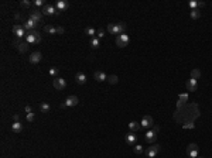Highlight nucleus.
Instances as JSON below:
<instances>
[{
  "instance_id": "nucleus-41",
  "label": "nucleus",
  "mask_w": 212,
  "mask_h": 158,
  "mask_svg": "<svg viewBox=\"0 0 212 158\" xmlns=\"http://www.w3.org/2000/svg\"><path fill=\"white\" fill-rule=\"evenodd\" d=\"M13 120H14V122H20V116H19V114H14V116H13Z\"/></svg>"
},
{
  "instance_id": "nucleus-1",
  "label": "nucleus",
  "mask_w": 212,
  "mask_h": 158,
  "mask_svg": "<svg viewBox=\"0 0 212 158\" xmlns=\"http://www.w3.org/2000/svg\"><path fill=\"white\" fill-rule=\"evenodd\" d=\"M108 31L110 32V34H118V35H120V34H125V31H126V24L125 23H109L108 24Z\"/></svg>"
},
{
  "instance_id": "nucleus-21",
  "label": "nucleus",
  "mask_w": 212,
  "mask_h": 158,
  "mask_svg": "<svg viewBox=\"0 0 212 158\" xmlns=\"http://www.w3.org/2000/svg\"><path fill=\"white\" fill-rule=\"evenodd\" d=\"M75 81H77L78 85H84V83H86V75L82 72H78L75 75Z\"/></svg>"
},
{
  "instance_id": "nucleus-27",
  "label": "nucleus",
  "mask_w": 212,
  "mask_h": 158,
  "mask_svg": "<svg viewBox=\"0 0 212 158\" xmlns=\"http://www.w3.org/2000/svg\"><path fill=\"white\" fill-rule=\"evenodd\" d=\"M133 151H135V154L140 155V154H143L144 148H143V146H140V144H135V146H133Z\"/></svg>"
},
{
  "instance_id": "nucleus-19",
  "label": "nucleus",
  "mask_w": 212,
  "mask_h": 158,
  "mask_svg": "<svg viewBox=\"0 0 212 158\" xmlns=\"http://www.w3.org/2000/svg\"><path fill=\"white\" fill-rule=\"evenodd\" d=\"M187 102H188V95L187 93L180 95V96H178V102H177V107H178V109H181L183 106L187 105Z\"/></svg>"
},
{
  "instance_id": "nucleus-34",
  "label": "nucleus",
  "mask_w": 212,
  "mask_h": 158,
  "mask_svg": "<svg viewBox=\"0 0 212 158\" xmlns=\"http://www.w3.org/2000/svg\"><path fill=\"white\" fill-rule=\"evenodd\" d=\"M103 37H105V30L103 29L96 30V38H103Z\"/></svg>"
},
{
  "instance_id": "nucleus-10",
  "label": "nucleus",
  "mask_w": 212,
  "mask_h": 158,
  "mask_svg": "<svg viewBox=\"0 0 212 158\" xmlns=\"http://www.w3.org/2000/svg\"><path fill=\"white\" fill-rule=\"evenodd\" d=\"M140 124H142L143 129H149V127L154 126V120H153V117H151V116H143Z\"/></svg>"
},
{
  "instance_id": "nucleus-6",
  "label": "nucleus",
  "mask_w": 212,
  "mask_h": 158,
  "mask_svg": "<svg viewBox=\"0 0 212 158\" xmlns=\"http://www.w3.org/2000/svg\"><path fill=\"white\" fill-rule=\"evenodd\" d=\"M13 44L16 45V48L20 51L21 54L27 52V49H29V42L27 41H23V40H14L13 41Z\"/></svg>"
},
{
  "instance_id": "nucleus-7",
  "label": "nucleus",
  "mask_w": 212,
  "mask_h": 158,
  "mask_svg": "<svg viewBox=\"0 0 212 158\" xmlns=\"http://www.w3.org/2000/svg\"><path fill=\"white\" fill-rule=\"evenodd\" d=\"M78 97L75 95H71L65 99V103H61V107H74V106L78 105Z\"/></svg>"
},
{
  "instance_id": "nucleus-11",
  "label": "nucleus",
  "mask_w": 212,
  "mask_h": 158,
  "mask_svg": "<svg viewBox=\"0 0 212 158\" xmlns=\"http://www.w3.org/2000/svg\"><path fill=\"white\" fill-rule=\"evenodd\" d=\"M13 32H14V34H16V35L19 37L20 40L23 38V37L27 35V32H26L24 27H23V25H19V24H16L14 27H13Z\"/></svg>"
},
{
  "instance_id": "nucleus-14",
  "label": "nucleus",
  "mask_w": 212,
  "mask_h": 158,
  "mask_svg": "<svg viewBox=\"0 0 212 158\" xmlns=\"http://www.w3.org/2000/svg\"><path fill=\"white\" fill-rule=\"evenodd\" d=\"M23 27H24V30H27V31H33V30H36L37 27H38V23H36L34 20H27L23 23Z\"/></svg>"
},
{
  "instance_id": "nucleus-3",
  "label": "nucleus",
  "mask_w": 212,
  "mask_h": 158,
  "mask_svg": "<svg viewBox=\"0 0 212 158\" xmlns=\"http://www.w3.org/2000/svg\"><path fill=\"white\" fill-rule=\"evenodd\" d=\"M160 130L159 126H153V129L149 130L146 134H144V140H146L147 143H150V144H153V143L156 141V138H157V131Z\"/></svg>"
},
{
  "instance_id": "nucleus-36",
  "label": "nucleus",
  "mask_w": 212,
  "mask_h": 158,
  "mask_svg": "<svg viewBox=\"0 0 212 158\" xmlns=\"http://www.w3.org/2000/svg\"><path fill=\"white\" fill-rule=\"evenodd\" d=\"M34 6H37V7H41V6H43V7H44L45 4L43 0H34Z\"/></svg>"
},
{
  "instance_id": "nucleus-8",
  "label": "nucleus",
  "mask_w": 212,
  "mask_h": 158,
  "mask_svg": "<svg viewBox=\"0 0 212 158\" xmlns=\"http://www.w3.org/2000/svg\"><path fill=\"white\" fill-rule=\"evenodd\" d=\"M187 154H188V157H190V158H198V146H197L195 143L188 144Z\"/></svg>"
},
{
  "instance_id": "nucleus-44",
  "label": "nucleus",
  "mask_w": 212,
  "mask_h": 158,
  "mask_svg": "<svg viewBox=\"0 0 212 158\" xmlns=\"http://www.w3.org/2000/svg\"><path fill=\"white\" fill-rule=\"evenodd\" d=\"M198 158H204V157H198Z\"/></svg>"
},
{
  "instance_id": "nucleus-25",
  "label": "nucleus",
  "mask_w": 212,
  "mask_h": 158,
  "mask_svg": "<svg viewBox=\"0 0 212 158\" xmlns=\"http://www.w3.org/2000/svg\"><path fill=\"white\" fill-rule=\"evenodd\" d=\"M190 17H191L192 20H197V18H200V17H201V12L198 10V8L191 10V12H190Z\"/></svg>"
},
{
  "instance_id": "nucleus-32",
  "label": "nucleus",
  "mask_w": 212,
  "mask_h": 158,
  "mask_svg": "<svg viewBox=\"0 0 212 158\" xmlns=\"http://www.w3.org/2000/svg\"><path fill=\"white\" fill-rule=\"evenodd\" d=\"M99 38H96V37H95V38H92V40H91V47H92V48H98L99 47Z\"/></svg>"
},
{
  "instance_id": "nucleus-9",
  "label": "nucleus",
  "mask_w": 212,
  "mask_h": 158,
  "mask_svg": "<svg viewBox=\"0 0 212 158\" xmlns=\"http://www.w3.org/2000/svg\"><path fill=\"white\" fill-rule=\"evenodd\" d=\"M53 85L57 90H62V89H65L67 82H65V79H62V78H54Z\"/></svg>"
},
{
  "instance_id": "nucleus-29",
  "label": "nucleus",
  "mask_w": 212,
  "mask_h": 158,
  "mask_svg": "<svg viewBox=\"0 0 212 158\" xmlns=\"http://www.w3.org/2000/svg\"><path fill=\"white\" fill-rule=\"evenodd\" d=\"M108 82H109L110 85H116L119 82V78L116 76V75H109V76H108Z\"/></svg>"
},
{
  "instance_id": "nucleus-28",
  "label": "nucleus",
  "mask_w": 212,
  "mask_h": 158,
  "mask_svg": "<svg viewBox=\"0 0 212 158\" xmlns=\"http://www.w3.org/2000/svg\"><path fill=\"white\" fill-rule=\"evenodd\" d=\"M50 109H51V106H50L48 103H45V102H44V103H41V105H40V110H41V112H43V113H48V112H50Z\"/></svg>"
},
{
  "instance_id": "nucleus-20",
  "label": "nucleus",
  "mask_w": 212,
  "mask_h": 158,
  "mask_svg": "<svg viewBox=\"0 0 212 158\" xmlns=\"http://www.w3.org/2000/svg\"><path fill=\"white\" fill-rule=\"evenodd\" d=\"M94 78H95V79H96L98 82L108 81V75H106L105 72H102V71H96V72L94 73Z\"/></svg>"
},
{
  "instance_id": "nucleus-15",
  "label": "nucleus",
  "mask_w": 212,
  "mask_h": 158,
  "mask_svg": "<svg viewBox=\"0 0 212 158\" xmlns=\"http://www.w3.org/2000/svg\"><path fill=\"white\" fill-rule=\"evenodd\" d=\"M125 141H126V144H129V146H133V144H136V141H137V136H136L133 131H130V133H127L126 136H125Z\"/></svg>"
},
{
  "instance_id": "nucleus-37",
  "label": "nucleus",
  "mask_w": 212,
  "mask_h": 158,
  "mask_svg": "<svg viewBox=\"0 0 212 158\" xmlns=\"http://www.w3.org/2000/svg\"><path fill=\"white\" fill-rule=\"evenodd\" d=\"M194 127H195L194 123H185V124H183V129H194Z\"/></svg>"
},
{
  "instance_id": "nucleus-30",
  "label": "nucleus",
  "mask_w": 212,
  "mask_h": 158,
  "mask_svg": "<svg viewBox=\"0 0 212 158\" xmlns=\"http://www.w3.org/2000/svg\"><path fill=\"white\" fill-rule=\"evenodd\" d=\"M191 78H192V79H200V78H201V71H200V69H192V71H191Z\"/></svg>"
},
{
  "instance_id": "nucleus-31",
  "label": "nucleus",
  "mask_w": 212,
  "mask_h": 158,
  "mask_svg": "<svg viewBox=\"0 0 212 158\" xmlns=\"http://www.w3.org/2000/svg\"><path fill=\"white\" fill-rule=\"evenodd\" d=\"M20 6L23 8H29V7H31V2H30V0H21Z\"/></svg>"
},
{
  "instance_id": "nucleus-16",
  "label": "nucleus",
  "mask_w": 212,
  "mask_h": 158,
  "mask_svg": "<svg viewBox=\"0 0 212 158\" xmlns=\"http://www.w3.org/2000/svg\"><path fill=\"white\" fill-rule=\"evenodd\" d=\"M185 86H187V89L190 90V92H195L197 88H198V82H197V79L190 78V79L187 81V83H185Z\"/></svg>"
},
{
  "instance_id": "nucleus-18",
  "label": "nucleus",
  "mask_w": 212,
  "mask_h": 158,
  "mask_svg": "<svg viewBox=\"0 0 212 158\" xmlns=\"http://www.w3.org/2000/svg\"><path fill=\"white\" fill-rule=\"evenodd\" d=\"M55 7H57L58 12H65L67 8L70 7V3H68L67 0H58L57 4H55Z\"/></svg>"
},
{
  "instance_id": "nucleus-39",
  "label": "nucleus",
  "mask_w": 212,
  "mask_h": 158,
  "mask_svg": "<svg viewBox=\"0 0 212 158\" xmlns=\"http://www.w3.org/2000/svg\"><path fill=\"white\" fill-rule=\"evenodd\" d=\"M64 32H65L64 27H57V34H64Z\"/></svg>"
},
{
  "instance_id": "nucleus-13",
  "label": "nucleus",
  "mask_w": 212,
  "mask_h": 158,
  "mask_svg": "<svg viewBox=\"0 0 212 158\" xmlns=\"http://www.w3.org/2000/svg\"><path fill=\"white\" fill-rule=\"evenodd\" d=\"M43 16H44V14L41 12H38V10H31V12H30V18L34 20L36 23H38V24H40L41 20H43Z\"/></svg>"
},
{
  "instance_id": "nucleus-40",
  "label": "nucleus",
  "mask_w": 212,
  "mask_h": 158,
  "mask_svg": "<svg viewBox=\"0 0 212 158\" xmlns=\"http://www.w3.org/2000/svg\"><path fill=\"white\" fill-rule=\"evenodd\" d=\"M24 110H26V113H27V114H29V113H33V109H31L30 106H26Z\"/></svg>"
},
{
  "instance_id": "nucleus-23",
  "label": "nucleus",
  "mask_w": 212,
  "mask_h": 158,
  "mask_svg": "<svg viewBox=\"0 0 212 158\" xmlns=\"http://www.w3.org/2000/svg\"><path fill=\"white\" fill-rule=\"evenodd\" d=\"M129 129H130V131H137V130H140L142 129V124H140L139 122H130L129 123Z\"/></svg>"
},
{
  "instance_id": "nucleus-17",
  "label": "nucleus",
  "mask_w": 212,
  "mask_h": 158,
  "mask_svg": "<svg viewBox=\"0 0 212 158\" xmlns=\"http://www.w3.org/2000/svg\"><path fill=\"white\" fill-rule=\"evenodd\" d=\"M41 59H43V55H41V52H38V51L31 52V55H30V58H29V61L31 62V64H38Z\"/></svg>"
},
{
  "instance_id": "nucleus-42",
  "label": "nucleus",
  "mask_w": 212,
  "mask_h": 158,
  "mask_svg": "<svg viewBox=\"0 0 212 158\" xmlns=\"http://www.w3.org/2000/svg\"><path fill=\"white\" fill-rule=\"evenodd\" d=\"M205 6V2H198V7H204Z\"/></svg>"
},
{
  "instance_id": "nucleus-26",
  "label": "nucleus",
  "mask_w": 212,
  "mask_h": 158,
  "mask_svg": "<svg viewBox=\"0 0 212 158\" xmlns=\"http://www.w3.org/2000/svg\"><path fill=\"white\" fill-rule=\"evenodd\" d=\"M85 34L88 37H92V38H95V35H96V30L92 29V27H86V29H85Z\"/></svg>"
},
{
  "instance_id": "nucleus-24",
  "label": "nucleus",
  "mask_w": 212,
  "mask_h": 158,
  "mask_svg": "<svg viewBox=\"0 0 212 158\" xmlns=\"http://www.w3.org/2000/svg\"><path fill=\"white\" fill-rule=\"evenodd\" d=\"M44 31L47 34H57V27H54V25H44Z\"/></svg>"
},
{
  "instance_id": "nucleus-5",
  "label": "nucleus",
  "mask_w": 212,
  "mask_h": 158,
  "mask_svg": "<svg viewBox=\"0 0 212 158\" xmlns=\"http://www.w3.org/2000/svg\"><path fill=\"white\" fill-rule=\"evenodd\" d=\"M41 13L44 14V16H54V14H58V10L55 6H53V4H45L44 7H43V10H41Z\"/></svg>"
},
{
  "instance_id": "nucleus-33",
  "label": "nucleus",
  "mask_w": 212,
  "mask_h": 158,
  "mask_svg": "<svg viewBox=\"0 0 212 158\" xmlns=\"http://www.w3.org/2000/svg\"><path fill=\"white\" fill-rule=\"evenodd\" d=\"M188 6H190V8H191V10H195V8H198V2H195V0H191V2L188 3Z\"/></svg>"
},
{
  "instance_id": "nucleus-12",
  "label": "nucleus",
  "mask_w": 212,
  "mask_h": 158,
  "mask_svg": "<svg viewBox=\"0 0 212 158\" xmlns=\"http://www.w3.org/2000/svg\"><path fill=\"white\" fill-rule=\"evenodd\" d=\"M160 151V146L159 144H154V146H151V147H149V150L146 151V155L149 158H154L156 155H157V153Z\"/></svg>"
},
{
  "instance_id": "nucleus-35",
  "label": "nucleus",
  "mask_w": 212,
  "mask_h": 158,
  "mask_svg": "<svg viewBox=\"0 0 212 158\" xmlns=\"http://www.w3.org/2000/svg\"><path fill=\"white\" fill-rule=\"evenodd\" d=\"M50 75L51 76H55V75H58V68H50Z\"/></svg>"
},
{
  "instance_id": "nucleus-43",
  "label": "nucleus",
  "mask_w": 212,
  "mask_h": 158,
  "mask_svg": "<svg viewBox=\"0 0 212 158\" xmlns=\"http://www.w3.org/2000/svg\"><path fill=\"white\" fill-rule=\"evenodd\" d=\"M16 18H17V20L20 18V20H21V18H23V16H21V14H16Z\"/></svg>"
},
{
  "instance_id": "nucleus-38",
  "label": "nucleus",
  "mask_w": 212,
  "mask_h": 158,
  "mask_svg": "<svg viewBox=\"0 0 212 158\" xmlns=\"http://www.w3.org/2000/svg\"><path fill=\"white\" fill-rule=\"evenodd\" d=\"M27 122H34V113H29L27 114Z\"/></svg>"
},
{
  "instance_id": "nucleus-22",
  "label": "nucleus",
  "mask_w": 212,
  "mask_h": 158,
  "mask_svg": "<svg viewBox=\"0 0 212 158\" xmlns=\"http://www.w3.org/2000/svg\"><path fill=\"white\" fill-rule=\"evenodd\" d=\"M12 130H13V133H20L21 130H23V124H21V122H14L13 123Z\"/></svg>"
},
{
  "instance_id": "nucleus-2",
  "label": "nucleus",
  "mask_w": 212,
  "mask_h": 158,
  "mask_svg": "<svg viewBox=\"0 0 212 158\" xmlns=\"http://www.w3.org/2000/svg\"><path fill=\"white\" fill-rule=\"evenodd\" d=\"M26 41H27L29 44H38V42H41V34L37 31V30H33V31H27Z\"/></svg>"
},
{
  "instance_id": "nucleus-4",
  "label": "nucleus",
  "mask_w": 212,
  "mask_h": 158,
  "mask_svg": "<svg viewBox=\"0 0 212 158\" xmlns=\"http://www.w3.org/2000/svg\"><path fill=\"white\" fill-rule=\"evenodd\" d=\"M129 41H130V38H129L127 34H120V35L116 37V45L120 47V48H125L129 44Z\"/></svg>"
}]
</instances>
